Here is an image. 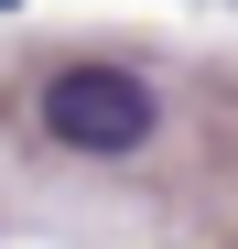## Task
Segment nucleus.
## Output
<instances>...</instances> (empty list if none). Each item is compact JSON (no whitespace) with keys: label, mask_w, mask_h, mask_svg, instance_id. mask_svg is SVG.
<instances>
[{"label":"nucleus","mask_w":238,"mask_h":249,"mask_svg":"<svg viewBox=\"0 0 238 249\" xmlns=\"http://www.w3.org/2000/svg\"><path fill=\"white\" fill-rule=\"evenodd\" d=\"M152 119H163V98H152L130 65H65L54 87H44V130H54L65 152H98V162L141 152Z\"/></svg>","instance_id":"nucleus-1"}]
</instances>
